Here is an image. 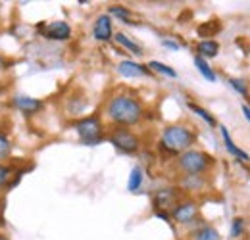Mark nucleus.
Listing matches in <instances>:
<instances>
[{"instance_id":"nucleus-25","label":"nucleus","mask_w":250,"mask_h":240,"mask_svg":"<svg viewBox=\"0 0 250 240\" xmlns=\"http://www.w3.org/2000/svg\"><path fill=\"white\" fill-rule=\"evenodd\" d=\"M8 177H10V169L6 165H0V186H4L8 182Z\"/></svg>"},{"instance_id":"nucleus-26","label":"nucleus","mask_w":250,"mask_h":240,"mask_svg":"<svg viewBox=\"0 0 250 240\" xmlns=\"http://www.w3.org/2000/svg\"><path fill=\"white\" fill-rule=\"evenodd\" d=\"M162 44H164V46H167V48H171V50H179V44H177L175 40H169V39H164V40H162Z\"/></svg>"},{"instance_id":"nucleus-10","label":"nucleus","mask_w":250,"mask_h":240,"mask_svg":"<svg viewBox=\"0 0 250 240\" xmlns=\"http://www.w3.org/2000/svg\"><path fill=\"white\" fill-rule=\"evenodd\" d=\"M198 213V208L194 202H183L173 210V219L177 223H190Z\"/></svg>"},{"instance_id":"nucleus-16","label":"nucleus","mask_w":250,"mask_h":240,"mask_svg":"<svg viewBox=\"0 0 250 240\" xmlns=\"http://www.w3.org/2000/svg\"><path fill=\"white\" fill-rule=\"evenodd\" d=\"M141 182H143V171H141V167H133V169H131V175H129L127 188H129L131 192H135V190H139Z\"/></svg>"},{"instance_id":"nucleus-24","label":"nucleus","mask_w":250,"mask_h":240,"mask_svg":"<svg viewBox=\"0 0 250 240\" xmlns=\"http://www.w3.org/2000/svg\"><path fill=\"white\" fill-rule=\"evenodd\" d=\"M229 83L233 85V89L237 90V92H241L243 96H249V89H247V85L241 79H229Z\"/></svg>"},{"instance_id":"nucleus-18","label":"nucleus","mask_w":250,"mask_h":240,"mask_svg":"<svg viewBox=\"0 0 250 240\" xmlns=\"http://www.w3.org/2000/svg\"><path fill=\"white\" fill-rule=\"evenodd\" d=\"M148 67L150 69H154L158 73H162V75H166V77H177V73H175V69H171L169 65H166V63H162V61H156L152 60L148 63Z\"/></svg>"},{"instance_id":"nucleus-12","label":"nucleus","mask_w":250,"mask_h":240,"mask_svg":"<svg viewBox=\"0 0 250 240\" xmlns=\"http://www.w3.org/2000/svg\"><path fill=\"white\" fill-rule=\"evenodd\" d=\"M221 137H223L225 148L229 150V154H231V156H235V158H237V160H241V161H249L250 156L245 150H241L239 146H235V142H233V139L229 137V133H227V129H225V127H221Z\"/></svg>"},{"instance_id":"nucleus-6","label":"nucleus","mask_w":250,"mask_h":240,"mask_svg":"<svg viewBox=\"0 0 250 240\" xmlns=\"http://www.w3.org/2000/svg\"><path fill=\"white\" fill-rule=\"evenodd\" d=\"M177 198H179V192L175 188H160L154 192V206L156 210H167L173 204H177Z\"/></svg>"},{"instance_id":"nucleus-15","label":"nucleus","mask_w":250,"mask_h":240,"mask_svg":"<svg viewBox=\"0 0 250 240\" xmlns=\"http://www.w3.org/2000/svg\"><path fill=\"white\" fill-rule=\"evenodd\" d=\"M194 65H196V69H198V71H200V73L204 75V79H208L210 83H216V79H218V77H216L214 69H212V67L208 65V61L204 60V58L196 56V58H194Z\"/></svg>"},{"instance_id":"nucleus-20","label":"nucleus","mask_w":250,"mask_h":240,"mask_svg":"<svg viewBox=\"0 0 250 240\" xmlns=\"http://www.w3.org/2000/svg\"><path fill=\"white\" fill-rule=\"evenodd\" d=\"M196 240H219V235L214 227H204L196 233Z\"/></svg>"},{"instance_id":"nucleus-22","label":"nucleus","mask_w":250,"mask_h":240,"mask_svg":"<svg viewBox=\"0 0 250 240\" xmlns=\"http://www.w3.org/2000/svg\"><path fill=\"white\" fill-rule=\"evenodd\" d=\"M243 229H245V219L235 217V219H233V225H231V237H233V239L241 237V235H243Z\"/></svg>"},{"instance_id":"nucleus-2","label":"nucleus","mask_w":250,"mask_h":240,"mask_svg":"<svg viewBox=\"0 0 250 240\" xmlns=\"http://www.w3.org/2000/svg\"><path fill=\"white\" fill-rule=\"evenodd\" d=\"M194 142V133L183 127V125H173L167 127L162 135V146L169 152H187Z\"/></svg>"},{"instance_id":"nucleus-28","label":"nucleus","mask_w":250,"mask_h":240,"mask_svg":"<svg viewBox=\"0 0 250 240\" xmlns=\"http://www.w3.org/2000/svg\"><path fill=\"white\" fill-rule=\"evenodd\" d=\"M0 240H8V239H6V237H4V235H0Z\"/></svg>"},{"instance_id":"nucleus-17","label":"nucleus","mask_w":250,"mask_h":240,"mask_svg":"<svg viewBox=\"0 0 250 240\" xmlns=\"http://www.w3.org/2000/svg\"><path fill=\"white\" fill-rule=\"evenodd\" d=\"M219 29H221L219 21L210 20V21H206V23L198 25V35H200V37H212V35H214V33H218Z\"/></svg>"},{"instance_id":"nucleus-7","label":"nucleus","mask_w":250,"mask_h":240,"mask_svg":"<svg viewBox=\"0 0 250 240\" xmlns=\"http://www.w3.org/2000/svg\"><path fill=\"white\" fill-rule=\"evenodd\" d=\"M93 35L96 40H110L114 37V31H112V20L110 16L102 14L98 16V20L94 21V27H93Z\"/></svg>"},{"instance_id":"nucleus-4","label":"nucleus","mask_w":250,"mask_h":240,"mask_svg":"<svg viewBox=\"0 0 250 240\" xmlns=\"http://www.w3.org/2000/svg\"><path fill=\"white\" fill-rule=\"evenodd\" d=\"M75 129L85 144H98L102 140V123L98 118H85L75 125Z\"/></svg>"},{"instance_id":"nucleus-13","label":"nucleus","mask_w":250,"mask_h":240,"mask_svg":"<svg viewBox=\"0 0 250 240\" xmlns=\"http://www.w3.org/2000/svg\"><path fill=\"white\" fill-rule=\"evenodd\" d=\"M196 50H198V56L200 58H216L219 52V44L216 40H202V42H198V46H196Z\"/></svg>"},{"instance_id":"nucleus-11","label":"nucleus","mask_w":250,"mask_h":240,"mask_svg":"<svg viewBox=\"0 0 250 240\" xmlns=\"http://www.w3.org/2000/svg\"><path fill=\"white\" fill-rule=\"evenodd\" d=\"M118 71H120L124 77H129V79H133V77H145V75H148V69H146L145 65H141V63H137V61H131V60L120 61V65H118Z\"/></svg>"},{"instance_id":"nucleus-9","label":"nucleus","mask_w":250,"mask_h":240,"mask_svg":"<svg viewBox=\"0 0 250 240\" xmlns=\"http://www.w3.org/2000/svg\"><path fill=\"white\" fill-rule=\"evenodd\" d=\"M14 106L23 114H37L42 108V102L37 98H31V96L18 94V96H14Z\"/></svg>"},{"instance_id":"nucleus-19","label":"nucleus","mask_w":250,"mask_h":240,"mask_svg":"<svg viewBox=\"0 0 250 240\" xmlns=\"http://www.w3.org/2000/svg\"><path fill=\"white\" fill-rule=\"evenodd\" d=\"M188 110H192L198 118H202V120L206 121L208 125H212V127H216V120H214V116H210L204 108H200V106H196V104H192V102H188Z\"/></svg>"},{"instance_id":"nucleus-1","label":"nucleus","mask_w":250,"mask_h":240,"mask_svg":"<svg viewBox=\"0 0 250 240\" xmlns=\"http://www.w3.org/2000/svg\"><path fill=\"white\" fill-rule=\"evenodd\" d=\"M106 112H108L110 120L120 123V125H135L143 116L141 104L131 96H116V98H112L108 108H106Z\"/></svg>"},{"instance_id":"nucleus-3","label":"nucleus","mask_w":250,"mask_h":240,"mask_svg":"<svg viewBox=\"0 0 250 240\" xmlns=\"http://www.w3.org/2000/svg\"><path fill=\"white\" fill-rule=\"evenodd\" d=\"M210 165V156H206L204 152L198 150H187L181 154L179 158V167L183 171H187L188 175H198L204 173Z\"/></svg>"},{"instance_id":"nucleus-27","label":"nucleus","mask_w":250,"mask_h":240,"mask_svg":"<svg viewBox=\"0 0 250 240\" xmlns=\"http://www.w3.org/2000/svg\"><path fill=\"white\" fill-rule=\"evenodd\" d=\"M241 110H243V114H245V118H247V120L250 121V108H249V106H245V104H243V108H241Z\"/></svg>"},{"instance_id":"nucleus-8","label":"nucleus","mask_w":250,"mask_h":240,"mask_svg":"<svg viewBox=\"0 0 250 240\" xmlns=\"http://www.w3.org/2000/svg\"><path fill=\"white\" fill-rule=\"evenodd\" d=\"M44 37L52 39V40H65L71 37V27L65 23V21H54V23H48L44 27Z\"/></svg>"},{"instance_id":"nucleus-23","label":"nucleus","mask_w":250,"mask_h":240,"mask_svg":"<svg viewBox=\"0 0 250 240\" xmlns=\"http://www.w3.org/2000/svg\"><path fill=\"white\" fill-rule=\"evenodd\" d=\"M10 150H12V144H10L8 137L0 133V160L8 158V154H10Z\"/></svg>"},{"instance_id":"nucleus-14","label":"nucleus","mask_w":250,"mask_h":240,"mask_svg":"<svg viewBox=\"0 0 250 240\" xmlns=\"http://www.w3.org/2000/svg\"><path fill=\"white\" fill-rule=\"evenodd\" d=\"M116 42L118 44H122L124 48H127L131 54H135V56H143L145 52H143V48L137 44V42H133L127 35H124V33H116Z\"/></svg>"},{"instance_id":"nucleus-5","label":"nucleus","mask_w":250,"mask_h":240,"mask_svg":"<svg viewBox=\"0 0 250 240\" xmlns=\"http://www.w3.org/2000/svg\"><path fill=\"white\" fill-rule=\"evenodd\" d=\"M110 142L116 148H120L122 152H127V154H133V152L139 150V139H137V135H133L127 129H116L112 133V137H110Z\"/></svg>"},{"instance_id":"nucleus-21","label":"nucleus","mask_w":250,"mask_h":240,"mask_svg":"<svg viewBox=\"0 0 250 240\" xmlns=\"http://www.w3.org/2000/svg\"><path fill=\"white\" fill-rule=\"evenodd\" d=\"M110 14H112V16H116V18H120V20L125 21V23H131V12H129L127 8L114 6V8H110Z\"/></svg>"}]
</instances>
